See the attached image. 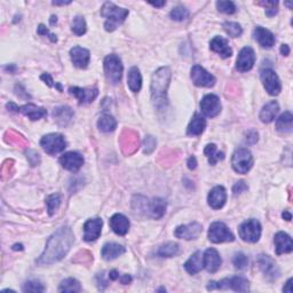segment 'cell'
<instances>
[{"mask_svg": "<svg viewBox=\"0 0 293 293\" xmlns=\"http://www.w3.org/2000/svg\"><path fill=\"white\" fill-rule=\"evenodd\" d=\"M75 236L71 228L63 226L48 238L46 247L43 254L37 259L36 264L38 266L53 265L67 256L71 246L74 245Z\"/></svg>", "mask_w": 293, "mask_h": 293, "instance_id": "6da1fadb", "label": "cell"}, {"mask_svg": "<svg viewBox=\"0 0 293 293\" xmlns=\"http://www.w3.org/2000/svg\"><path fill=\"white\" fill-rule=\"evenodd\" d=\"M171 70L164 67L155 72L151 79V98H153L155 108L162 111L167 105V87L170 85Z\"/></svg>", "mask_w": 293, "mask_h": 293, "instance_id": "7a4b0ae2", "label": "cell"}, {"mask_svg": "<svg viewBox=\"0 0 293 293\" xmlns=\"http://www.w3.org/2000/svg\"><path fill=\"white\" fill-rule=\"evenodd\" d=\"M101 15L106 18L104 23V28L106 31H113V30H116L117 25L123 23L125 18L127 17L128 10L116 6L113 2L105 1L103 6H102Z\"/></svg>", "mask_w": 293, "mask_h": 293, "instance_id": "3957f363", "label": "cell"}, {"mask_svg": "<svg viewBox=\"0 0 293 293\" xmlns=\"http://www.w3.org/2000/svg\"><path fill=\"white\" fill-rule=\"evenodd\" d=\"M226 290V289H231L236 292H247L250 290L249 281L244 277L235 276L231 279H224L219 282H210L207 285V290Z\"/></svg>", "mask_w": 293, "mask_h": 293, "instance_id": "277c9868", "label": "cell"}, {"mask_svg": "<svg viewBox=\"0 0 293 293\" xmlns=\"http://www.w3.org/2000/svg\"><path fill=\"white\" fill-rule=\"evenodd\" d=\"M253 165V157L250 150L246 148H239L234 153L231 158V166L239 174H245Z\"/></svg>", "mask_w": 293, "mask_h": 293, "instance_id": "5b68a950", "label": "cell"}, {"mask_svg": "<svg viewBox=\"0 0 293 293\" xmlns=\"http://www.w3.org/2000/svg\"><path fill=\"white\" fill-rule=\"evenodd\" d=\"M105 77L112 85H117L120 82L123 75V64L117 55L111 54L104 59Z\"/></svg>", "mask_w": 293, "mask_h": 293, "instance_id": "8992f818", "label": "cell"}, {"mask_svg": "<svg viewBox=\"0 0 293 293\" xmlns=\"http://www.w3.org/2000/svg\"><path fill=\"white\" fill-rule=\"evenodd\" d=\"M40 144L43 149L49 155H56L67 148V142L64 140V136L59 133H51L43 136L40 140Z\"/></svg>", "mask_w": 293, "mask_h": 293, "instance_id": "52a82bcc", "label": "cell"}, {"mask_svg": "<svg viewBox=\"0 0 293 293\" xmlns=\"http://www.w3.org/2000/svg\"><path fill=\"white\" fill-rule=\"evenodd\" d=\"M261 236V224L256 219L246 220L239 227V237L247 243H256Z\"/></svg>", "mask_w": 293, "mask_h": 293, "instance_id": "ba28073f", "label": "cell"}, {"mask_svg": "<svg viewBox=\"0 0 293 293\" xmlns=\"http://www.w3.org/2000/svg\"><path fill=\"white\" fill-rule=\"evenodd\" d=\"M208 239L212 243L219 244L224 242H233L235 236L223 222H213L208 229Z\"/></svg>", "mask_w": 293, "mask_h": 293, "instance_id": "9c48e42d", "label": "cell"}, {"mask_svg": "<svg viewBox=\"0 0 293 293\" xmlns=\"http://www.w3.org/2000/svg\"><path fill=\"white\" fill-rule=\"evenodd\" d=\"M257 262L259 265V268L264 274L266 279L268 281L273 282L276 281L280 277V269L277 267V265L275 264V261L273 260L272 258L269 256H266V254H260L258 257Z\"/></svg>", "mask_w": 293, "mask_h": 293, "instance_id": "30bf717a", "label": "cell"}, {"mask_svg": "<svg viewBox=\"0 0 293 293\" xmlns=\"http://www.w3.org/2000/svg\"><path fill=\"white\" fill-rule=\"evenodd\" d=\"M261 81L264 84L265 89L270 95H279L282 86L279 76L276 75V72L272 69H264L261 71Z\"/></svg>", "mask_w": 293, "mask_h": 293, "instance_id": "8fae6325", "label": "cell"}, {"mask_svg": "<svg viewBox=\"0 0 293 293\" xmlns=\"http://www.w3.org/2000/svg\"><path fill=\"white\" fill-rule=\"evenodd\" d=\"M200 110L206 117H216L221 111V103L220 98L214 94H207L201 98Z\"/></svg>", "mask_w": 293, "mask_h": 293, "instance_id": "7c38bea8", "label": "cell"}, {"mask_svg": "<svg viewBox=\"0 0 293 293\" xmlns=\"http://www.w3.org/2000/svg\"><path fill=\"white\" fill-rule=\"evenodd\" d=\"M192 79L196 86L199 87H212L215 84L214 76L207 72L200 66H194L192 69Z\"/></svg>", "mask_w": 293, "mask_h": 293, "instance_id": "4fadbf2b", "label": "cell"}, {"mask_svg": "<svg viewBox=\"0 0 293 293\" xmlns=\"http://www.w3.org/2000/svg\"><path fill=\"white\" fill-rule=\"evenodd\" d=\"M254 63H256V53L252 47L246 46L239 52L237 61H236V68L238 71L246 72L252 69Z\"/></svg>", "mask_w": 293, "mask_h": 293, "instance_id": "5bb4252c", "label": "cell"}, {"mask_svg": "<svg viewBox=\"0 0 293 293\" xmlns=\"http://www.w3.org/2000/svg\"><path fill=\"white\" fill-rule=\"evenodd\" d=\"M203 227L198 222H192L189 224H185V226H179L174 235L176 237L180 239H186V241H192V239H196L201 234Z\"/></svg>", "mask_w": 293, "mask_h": 293, "instance_id": "9a60e30c", "label": "cell"}, {"mask_svg": "<svg viewBox=\"0 0 293 293\" xmlns=\"http://www.w3.org/2000/svg\"><path fill=\"white\" fill-rule=\"evenodd\" d=\"M102 222L101 219H91L86 223L84 224V239L86 242H93L95 239H98L101 235Z\"/></svg>", "mask_w": 293, "mask_h": 293, "instance_id": "2e32d148", "label": "cell"}, {"mask_svg": "<svg viewBox=\"0 0 293 293\" xmlns=\"http://www.w3.org/2000/svg\"><path fill=\"white\" fill-rule=\"evenodd\" d=\"M203 260H204L205 269H206L208 273H212V274L218 272L222 264L221 257H220L219 252L215 249H207L206 251H205Z\"/></svg>", "mask_w": 293, "mask_h": 293, "instance_id": "e0dca14e", "label": "cell"}, {"mask_svg": "<svg viewBox=\"0 0 293 293\" xmlns=\"http://www.w3.org/2000/svg\"><path fill=\"white\" fill-rule=\"evenodd\" d=\"M60 163L66 170L71 171V172H76V171H78L83 166L84 158L81 154L70 151V153L64 154L60 158Z\"/></svg>", "mask_w": 293, "mask_h": 293, "instance_id": "ac0fdd59", "label": "cell"}, {"mask_svg": "<svg viewBox=\"0 0 293 293\" xmlns=\"http://www.w3.org/2000/svg\"><path fill=\"white\" fill-rule=\"evenodd\" d=\"M227 200V193L222 186H218V187L213 188L210 194H208L207 201L208 205L214 210H220L223 207V205L226 204Z\"/></svg>", "mask_w": 293, "mask_h": 293, "instance_id": "d6986e66", "label": "cell"}, {"mask_svg": "<svg viewBox=\"0 0 293 293\" xmlns=\"http://www.w3.org/2000/svg\"><path fill=\"white\" fill-rule=\"evenodd\" d=\"M70 56L72 63L77 68H79V69H85V68L89 66L91 55L90 52L87 51L86 48H83L81 46H76L74 48H71Z\"/></svg>", "mask_w": 293, "mask_h": 293, "instance_id": "ffe728a7", "label": "cell"}, {"mask_svg": "<svg viewBox=\"0 0 293 293\" xmlns=\"http://www.w3.org/2000/svg\"><path fill=\"white\" fill-rule=\"evenodd\" d=\"M69 93L77 98L81 104L91 103L98 97V91L97 89H79V87H70Z\"/></svg>", "mask_w": 293, "mask_h": 293, "instance_id": "44dd1931", "label": "cell"}, {"mask_svg": "<svg viewBox=\"0 0 293 293\" xmlns=\"http://www.w3.org/2000/svg\"><path fill=\"white\" fill-rule=\"evenodd\" d=\"M110 228H111L112 231L119 236H124L128 233L129 229V221L126 216L120 214V213H117V214L112 215L111 219L109 221Z\"/></svg>", "mask_w": 293, "mask_h": 293, "instance_id": "7402d4cb", "label": "cell"}, {"mask_svg": "<svg viewBox=\"0 0 293 293\" xmlns=\"http://www.w3.org/2000/svg\"><path fill=\"white\" fill-rule=\"evenodd\" d=\"M274 243H275V246H276V253L279 254V256L280 254L292 252L293 250L292 238L287 233H283V231L277 233L275 235V237H274Z\"/></svg>", "mask_w": 293, "mask_h": 293, "instance_id": "603a6c76", "label": "cell"}, {"mask_svg": "<svg viewBox=\"0 0 293 293\" xmlns=\"http://www.w3.org/2000/svg\"><path fill=\"white\" fill-rule=\"evenodd\" d=\"M210 48L213 52L218 53V54L223 59L230 58L231 54H233V51L229 46V43H228L227 39H224L223 37L216 36L213 38L210 43Z\"/></svg>", "mask_w": 293, "mask_h": 293, "instance_id": "cb8c5ba5", "label": "cell"}, {"mask_svg": "<svg viewBox=\"0 0 293 293\" xmlns=\"http://www.w3.org/2000/svg\"><path fill=\"white\" fill-rule=\"evenodd\" d=\"M254 39H256L261 47L272 48L275 45V36L273 35L269 30L262 28V26H257L253 32Z\"/></svg>", "mask_w": 293, "mask_h": 293, "instance_id": "d4e9b609", "label": "cell"}, {"mask_svg": "<svg viewBox=\"0 0 293 293\" xmlns=\"http://www.w3.org/2000/svg\"><path fill=\"white\" fill-rule=\"evenodd\" d=\"M121 146L123 151L126 155L133 154L139 147V136L132 131H125L121 136Z\"/></svg>", "mask_w": 293, "mask_h": 293, "instance_id": "484cf974", "label": "cell"}, {"mask_svg": "<svg viewBox=\"0 0 293 293\" xmlns=\"http://www.w3.org/2000/svg\"><path fill=\"white\" fill-rule=\"evenodd\" d=\"M125 253V247L123 245L117 244V243H106V244L102 247L101 256L104 260H113L118 257H120L121 254Z\"/></svg>", "mask_w": 293, "mask_h": 293, "instance_id": "4316f807", "label": "cell"}, {"mask_svg": "<svg viewBox=\"0 0 293 293\" xmlns=\"http://www.w3.org/2000/svg\"><path fill=\"white\" fill-rule=\"evenodd\" d=\"M185 268L190 275H196L197 273H199L200 270L204 268V260L201 252L197 251L196 253H194L193 256L189 258V260L185 264Z\"/></svg>", "mask_w": 293, "mask_h": 293, "instance_id": "83f0119b", "label": "cell"}, {"mask_svg": "<svg viewBox=\"0 0 293 293\" xmlns=\"http://www.w3.org/2000/svg\"><path fill=\"white\" fill-rule=\"evenodd\" d=\"M279 110H280V106L276 101L268 102L267 104L264 105V108H262V110L260 111V116H259L260 117V120L262 121V123H266V124L272 123V121L275 119Z\"/></svg>", "mask_w": 293, "mask_h": 293, "instance_id": "f1b7e54d", "label": "cell"}, {"mask_svg": "<svg viewBox=\"0 0 293 293\" xmlns=\"http://www.w3.org/2000/svg\"><path fill=\"white\" fill-rule=\"evenodd\" d=\"M18 112H21L22 115H24L25 117L30 118L31 120H38L40 118H43L46 116V110L44 108H40V106H37L35 104H25L23 106H20V110Z\"/></svg>", "mask_w": 293, "mask_h": 293, "instance_id": "f546056e", "label": "cell"}, {"mask_svg": "<svg viewBox=\"0 0 293 293\" xmlns=\"http://www.w3.org/2000/svg\"><path fill=\"white\" fill-rule=\"evenodd\" d=\"M166 203L161 198H154L150 203H147L146 211L155 219H161L165 214Z\"/></svg>", "mask_w": 293, "mask_h": 293, "instance_id": "4dcf8cb0", "label": "cell"}, {"mask_svg": "<svg viewBox=\"0 0 293 293\" xmlns=\"http://www.w3.org/2000/svg\"><path fill=\"white\" fill-rule=\"evenodd\" d=\"M205 127H206V120L204 119V117H201L196 113L192 119V121H190L189 126L187 128V134L190 136L200 135L201 133L204 132Z\"/></svg>", "mask_w": 293, "mask_h": 293, "instance_id": "1f68e13d", "label": "cell"}, {"mask_svg": "<svg viewBox=\"0 0 293 293\" xmlns=\"http://www.w3.org/2000/svg\"><path fill=\"white\" fill-rule=\"evenodd\" d=\"M53 116L55 117V119L61 126H66L71 121L72 117H74V111L69 108V106H60L56 108L53 112Z\"/></svg>", "mask_w": 293, "mask_h": 293, "instance_id": "d6a6232c", "label": "cell"}, {"mask_svg": "<svg viewBox=\"0 0 293 293\" xmlns=\"http://www.w3.org/2000/svg\"><path fill=\"white\" fill-rule=\"evenodd\" d=\"M127 83L129 90H131L132 92L136 93L141 90V86H142V77H141L140 70L136 67H133L131 68V70H129Z\"/></svg>", "mask_w": 293, "mask_h": 293, "instance_id": "836d02e7", "label": "cell"}, {"mask_svg": "<svg viewBox=\"0 0 293 293\" xmlns=\"http://www.w3.org/2000/svg\"><path fill=\"white\" fill-rule=\"evenodd\" d=\"M292 123H293L292 113L290 111H285L284 113H282L276 121L277 131H280L282 133H291Z\"/></svg>", "mask_w": 293, "mask_h": 293, "instance_id": "e575fe53", "label": "cell"}, {"mask_svg": "<svg viewBox=\"0 0 293 293\" xmlns=\"http://www.w3.org/2000/svg\"><path fill=\"white\" fill-rule=\"evenodd\" d=\"M98 127L100 129L101 132L104 133H109L115 131V128L117 127V121L115 118L110 115H102L100 117V119L98 121Z\"/></svg>", "mask_w": 293, "mask_h": 293, "instance_id": "d590c367", "label": "cell"}, {"mask_svg": "<svg viewBox=\"0 0 293 293\" xmlns=\"http://www.w3.org/2000/svg\"><path fill=\"white\" fill-rule=\"evenodd\" d=\"M204 154L207 157L210 165H215L219 161H222V159L224 158V154L218 151L214 143L207 144L204 149Z\"/></svg>", "mask_w": 293, "mask_h": 293, "instance_id": "8d00e7d4", "label": "cell"}, {"mask_svg": "<svg viewBox=\"0 0 293 293\" xmlns=\"http://www.w3.org/2000/svg\"><path fill=\"white\" fill-rule=\"evenodd\" d=\"M179 252V245L174 242H169L162 245L157 251V254L162 258H171L177 256Z\"/></svg>", "mask_w": 293, "mask_h": 293, "instance_id": "74e56055", "label": "cell"}, {"mask_svg": "<svg viewBox=\"0 0 293 293\" xmlns=\"http://www.w3.org/2000/svg\"><path fill=\"white\" fill-rule=\"evenodd\" d=\"M81 290V284L75 279H67L62 281L59 288V292H79Z\"/></svg>", "mask_w": 293, "mask_h": 293, "instance_id": "f35d334b", "label": "cell"}, {"mask_svg": "<svg viewBox=\"0 0 293 293\" xmlns=\"http://www.w3.org/2000/svg\"><path fill=\"white\" fill-rule=\"evenodd\" d=\"M71 30L76 36H83L86 32V22L83 16H76L72 21Z\"/></svg>", "mask_w": 293, "mask_h": 293, "instance_id": "ab89813d", "label": "cell"}, {"mask_svg": "<svg viewBox=\"0 0 293 293\" xmlns=\"http://www.w3.org/2000/svg\"><path fill=\"white\" fill-rule=\"evenodd\" d=\"M61 204V196L59 194H53V195H49L46 198V205H47V211L49 215H53L54 213L58 211Z\"/></svg>", "mask_w": 293, "mask_h": 293, "instance_id": "60d3db41", "label": "cell"}, {"mask_svg": "<svg viewBox=\"0 0 293 293\" xmlns=\"http://www.w3.org/2000/svg\"><path fill=\"white\" fill-rule=\"evenodd\" d=\"M223 29L224 31L227 32V35L231 38H237L241 36L243 32L242 26L238 23H236V22H226V23L223 24Z\"/></svg>", "mask_w": 293, "mask_h": 293, "instance_id": "b9f144b4", "label": "cell"}, {"mask_svg": "<svg viewBox=\"0 0 293 293\" xmlns=\"http://www.w3.org/2000/svg\"><path fill=\"white\" fill-rule=\"evenodd\" d=\"M170 15L171 18L174 21H184L189 17V10L182 6H178L171 10Z\"/></svg>", "mask_w": 293, "mask_h": 293, "instance_id": "7bdbcfd3", "label": "cell"}, {"mask_svg": "<svg viewBox=\"0 0 293 293\" xmlns=\"http://www.w3.org/2000/svg\"><path fill=\"white\" fill-rule=\"evenodd\" d=\"M216 8L220 12L224 14H234L236 13V6L233 1H218L216 2Z\"/></svg>", "mask_w": 293, "mask_h": 293, "instance_id": "ee69618b", "label": "cell"}, {"mask_svg": "<svg viewBox=\"0 0 293 293\" xmlns=\"http://www.w3.org/2000/svg\"><path fill=\"white\" fill-rule=\"evenodd\" d=\"M233 264L235 268L237 269H245L249 265V259L245 256L244 253H236L233 259Z\"/></svg>", "mask_w": 293, "mask_h": 293, "instance_id": "f6af8a7d", "label": "cell"}, {"mask_svg": "<svg viewBox=\"0 0 293 293\" xmlns=\"http://www.w3.org/2000/svg\"><path fill=\"white\" fill-rule=\"evenodd\" d=\"M259 3L262 6H265L266 15H267L268 17L275 16L277 12H279V2L277 1H261Z\"/></svg>", "mask_w": 293, "mask_h": 293, "instance_id": "bcb514c9", "label": "cell"}, {"mask_svg": "<svg viewBox=\"0 0 293 293\" xmlns=\"http://www.w3.org/2000/svg\"><path fill=\"white\" fill-rule=\"evenodd\" d=\"M24 292H44L45 288L40 282L37 281H29L23 285Z\"/></svg>", "mask_w": 293, "mask_h": 293, "instance_id": "7dc6e473", "label": "cell"}, {"mask_svg": "<svg viewBox=\"0 0 293 293\" xmlns=\"http://www.w3.org/2000/svg\"><path fill=\"white\" fill-rule=\"evenodd\" d=\"M156 139L154 136L151 135H148L146 136V139H144V143H143V147H144V154L149 155L154 151L155 147H156Z\"/></svg>", "mask_w": 293, "mask_h": 293, "instance_id": "c3c4849f", "label": "cell"}, {"mask_svg": "<svg viewBox=\"0 0 293 293\" xmlns=\"http://www.w3.org/2000/svg\"><path fill=\"white\" fill-rule=\"evenodd\" d=\"M38 33H39V35H41V36H48V38L51 39V41H53V43H56V41H58V38H56V36L49 32L48 29L44 24L39 25V28H38Z\"/></svg>", "mask_w": 293, "mask_h": 293, "instance_id": "681fc988", "label": "cell"}, {"mask_svg": "<svg viewBox=\"0 0 293 293\" xmlns=\"http://www.w3.org/2000/svg\"><path fill=\"white\" fill-rule=\"evenodd\" d=\"M41 79H43V81L47 84L48 86H51V87H55V89H58L60 92L61 91H62V86L60 85V84H56V83H54L53 82V79H52V77L51 76H49L48 74H43L41 75Z\"/></svg>", "mask_w": 293, "mask_h": 293, "instance_id": "f907efd6", "label": "cell"}, {"mask_svg": "<svg viewBox=\"0 0 293 293\" xmlns=\"http://www.w3.org/2000/svg\"><path fill=\"white\" fill-rule=\"evenodd\" d=\"M247 190V185L245 184V181H238L237 184H235L233 187V192L235 195H239V194L244 193Z\"/></svg>", "mask_w": 293, "mask_h": 293, "instance_id": "816d5d0a", "label": "cell"}, {"mask_svg": "<svg viewBox=\"0 0 293 293\" xmlns=\"http://www.w3.org/2000/svg\"><path fill=\"white\" fill-rule=\"evenodd\" d=\"M247 141H249L250 143H256L258 141V133L256 131H251L247 133Z\"/></svg>", "mask_w": 293, "mask_h": 293, "instance_id": "f5cc1de1", "label": "cell"}, {"mask_svg": "<svg viewBox=\"0 0 293 293\" xmlns=\"http://www.w3.org/2000/svg\"><path fill=\"white\" fill-rule=\"evenodd\" d=\"M120 280V283L124 284V285H127L132 282V276L128 275V274H125V275H123L121 277H119Z\"/></svg>", "mask_w": 293, "mask_h": 293, "instance_id": "db71d44e", "label": "cell"}, {"mask_svg": "<svg viewBox=\"0 0 293 293\" xmlns=\"http://www.w3.org/2000/svg\"><path fill=\"white\" fill-rule=\"evenodd\" d=\"M109 279L111 280V281H117V280H119V273H118L116 269L110 270V273H109Z\"/></svg>", "mask_w": 293, "mask_h": 293, "instance_id": "11a10c76", "label": "cell"}, {"mask_svg": "<svg viewBox=\"0 0 293 293\" xmlns=\"http://www.w3.org/2000/svg\"><path fill=\"white\" fill-rule=\"evenodd\" d=\"M196 166H197L196 158L195 157H190L188 159V167H189V170H195Z\"/></svg>", "mask_w": 293, "mask_h": 293, "instance_id": "9f6ffc18", "label": "cell"}, {"mask_svg": "<svg viewBox=\"0 0 293 293\" xmlns=\"http://www.w3.org/2000/svg\"><path fill=\"white\" fill-rule=\"evenodd\" d=\"M281 53H282V55L288 56L289 54H290V47H289L288 45H282V46H281Z\"/></svg>", "mask_w": 293, "mask_h": 293, "instance_id": "6f0895ef", "label": "cell"}, {"mask_svg": "<svg viewBox=\"0 0 293 293\" xmlns=\"http://www.w3.org/2000/svg\"><path fill=\"white\" fill-rule=\"evenodd\" d=\"M292 279H290L288 281V283H287V285H285V287L283 288V292H288V293H292Z\"/></svg>", "mask_w": 293, "mask_h": 293, "instance_id": "680465c9", "label": "cell"}, {"mask_svg": "<svg viewBox=\"0 0 293 293\" xmlns=\"http://www.w3.org/2000/svg\"><path fill=\"white\" fill-rule=\"evenodd\" d=\"M282 216H283V219H284V220H287V221H290V220L292 219L291 213L289 212V211H284V212H283V214H282Z\"/></svg>", "mask_w": 293, "mask_h": 293, "instance_id": "91938a15", "label": "cell"}, {"mask_svg": "<svg viewBox=\"0 0 293 293\" xmlns=\"http://www.w3.org/2000/svg\"><path fill=\"white\" fill-rule=\"evenodd\" d=\"M165 1H156V2H150V5H153L154 7H162L165 5Z\"/></svg>", "mask_w": 293, "mask_h": 293, "instance_id": "94428289", "label": "cell"}, {"mask_svg": "<svg viewBox=\"0 0 293 293\" xmlns=\"http://www.w3.org/2000/svg\"><path fill=\"white\" fill-rule=\"evenodd\" d=\"M69 3H71V1H62V2H58V1H53V5L55 6H64V5H69Z\"/></svg>", "mask_w": 293, "mask_h": 293, "instance_id": "6125c7cd", "label": "cell"}, {"mask_svg": "<svg viewBox=\"0 0 293 293\" xmlns=\"http://www.w3.org/2000/svg\"><path fill=\"white\" fill-rule=\"evenodd\" d=\"M56 18H58V17L54 16V15H53V16L51 17V24H52V25L54 24V22H55V23H56V21H58V20H56Z\"/></svg>", "mask_w": 293, "mask_h": 293, "instance_id": "be15d7a7", "label": "cell"}, {"mask_svg": "<svg viewBox=\"0 0 293 293\" xmlns=\"http://www.w3.org/2000/svg\"><path fill=\"white\" fill-rule=\"evenodd\" d=\"M14 250H22V245H14Z\"/></svg>", "mask_w": 293, "mask_h": 293, "instance_id": "e7e4bbea", "label": "cell"}]
</instances>
